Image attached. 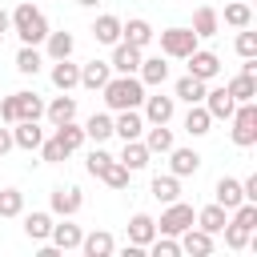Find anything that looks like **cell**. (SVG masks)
I'll return each mask as SVG.
<instances>
[{
	"mask_svg": "<svg viewBox=\"0 0 257 257\" xmlns=\"http://www.w3.org/2000/svg\"><path fill=\"white\" fill-rule=\"evenodd\" d=\"M76 4H84V8H96V4H100V0H76Z\"/></svg>",
	"mask_w": 257,
	"mask_h": 257,
	"instance_id": "816d5d0a",
	"label": "cell"
},
{
	"mask_svg": "<svg viewBox=\"0 0 257 257\" xmlns=\"http://www.w3.org/2000/svg\"><path fill=\"white\" fill-rule=\"evenodd\" d=\"M72 48H76L72 32H52V28H48V36H44V52H48L52 60H64V56H72Z\"/></svg>",
	"mask_w": 257,
	"mask_h": 257,
	"instance_id": "83f0119b",
	"label": "cell"
},
{
	"mask_svg": "<svg viewBox=\"0 0 257 257\" xmlns=\"http://www.w3.org/2000/svg\"><path fill=\"white\" fill-rule=\"evenodd\" d=\"M52 84H56L60 92H72V88L80 84V64H72V56L52 60Z\"/></svg>",
	"mask_w": 257,
	"mask_h": 257,
	"instance_id": "44dd1931",
	"label": "cell"
},
{
	"mask_svg": "<svg viewBox=\"0 0 257 257\" xmlns=\"http://www.w3.org/2000/svg\"><path fill=\"white\" fill-rule=\"evenodd\" d=\"M237 52H241V60H245V56H257V32L241 28V32H237Z\"/></svg>",
	"mask_w": 257,
	"mask_h": 257,
	"instance_id": "bcb514c9",
	"label": "cell"
},
{
	"mask_svg": "<svg viewBox=\"0 0 257 257\" xmlns=\"http://www.w3.org/2000/svg\"><path fill=\"white\" fill-rule=\"evenodd\" d=\"M197 169H201V153L197 149H177V145L169 149V173L173 177H193Z\"/></svg>",
	"mask_w": 257,
	"mask_h": 257,
	"instance_id": "4fadbf2b",
	"label": "cell"
},
{
	"mask_svg": "<svg viewBox=\"0 0 257 257\" xmlns=\"http://www.w3.org/2000/svg\"><path fill=\"white\" fill-rule=\"evenodd\" d=\"M128 177H133V173H128V169H124L116 157H112V161L104 165V173H100V181H104L108 189H128Z\"/></svg>",
	"mask_w": 257,
	"mask_h": 257,
	"instance_id": "ab89813d",
	"label": "cell"
},
{
	"mask_svg": "<svg viewBox=\"0 0 257 257\" xmlns=\"http://www.w3.org/2000/svg\"><path fill=\"white\" fill-rule=\"evenodd\" d=\"M225 92H229L237 104H245V100H257V76H245V72H237V76L225 84Z\"/></svg>",
	"mask_w": 257,
	"mask_h": 257,
	"instance_id": "f1b7e54d",
	"label": "cell"
},
{
	"mask_svg": "<svg viewBox=\"0 0 257 257\" xmlns=\"http://www.w3.org/2000/svg\"><path fill=\"white\" fill-rule=\"evenodd\" d=\"M141 104H145V124H169V120H173V112H177V100H173V96H165V92L145 96Z\"/></svg>",
	"mask_w": 257,
	"mask_h": 257,
	"instance_id": "ba28073f",
	"label": "cell"
},
{
	"mask_svg": "<svg viewBox=\"0 0 257 257\" xmlns=\"http://www.w3.org/2000/svg\"><path fill=\"white\" fill-rule=\"evenodd\" d=\"M209 124H213L209 108H205V104H189V112H185V133H189V137H205Z\"/></svg>",
	"mask_w": 257,
	"mask_h": 257,
	"instance_id": "e575fe53",
	"label": "cell"
},
{
	"mask_svg": "<svg viewBox=\"0 0 257 257\" xmlns=\"http://www.w3.org/2000/svg\"><path fill=\"white\" fill-rule=\"evenodd\" d=\"M233 145L237 149H253L257 145V100H245L233 108Z\"/></svg>",
	"mask_w": 257,
	"mask_h": 257,
	"instance_id": "3957f363",
	"label": "cell"
},
{
	"mask_svg": "<svg viewBox=\"0 0 257 257\" xmlns=\"http://www.w3.org/2000/svg\"><path fill=\"white\" fill-rule=\"evenodd\" d=\"M225 24H229V28H249V24H253L249 0H229V4H225Z\"/></svg>",
	"mask_w": 257,
	"mask_h": 257,
	"instance_id": "f35d334b",
	"label": "cell"
},
{
	"mask_svg": "<svg viewBox=\"0 0 257 257\" xmlns=\"http://www.w3.org/2000/svg\"><path fill=\"white\" fill-rule=\"evenodd\" d=\"M241 193H245V201H257V173H249L241 181Z\"/></svg>",
	"mask_w": 257,
	"mask_h": 257,
	"instance_id": "c3c4849f",
	"label": "cell"
},
{
	"mask_svg": "<svg viewBox=\"0 0 257 257\" xmlns=\"http://www.w3.org/2000/svg\"><path fill=\"white\" fill-rule=\"evenodd\" d=\"M153 197H157L161 205H173V201H181V177H173V173H165V177H153Z\"/></svg>",
	"mask_w": 257,
	"mask_h": 257,
	"instance_id": "1f68e13d",
	"label": "cell"
},
{
	"mask_svg": "<svg viewBox=\"0 0 257 257\" xmlns=\"http://www.w3.org/2000/svg\"><path fill=\"white\" fill-rule=\"evenodd\" d=\"M40 157H44L48 165H56V161H64L68 153H64V145H60L56 137H48V141H40Z\"/></svg>",
	"mask_w": 257,
	"mask_h": 257,
	"instance_id": "ee69618b",
	"label": "cell"
},
{
	"mask_svg": "<svg viewBox=\"0 0 257 257\" xmlns=\"http://www.w3.org/2000/svg\"><path fill=\"white\" fill-rule=\"evenodd\" d=\"M0 120H4V124H16V92L0 100Z\"/></svg>",
	"mask_w": 257,
	"mask_h": 257,
	"instance_id": "7dc6e473",
	"label": "cell"
},
{
	"mask_svg": "<svg viewBox=\"0 0 257 257\" xmlns=\"http://www.w3.org/2000/svg\"><path fill=\"white\" fill-rule=\"evenodd\" d=\"M108 137H112V116H108V112H92V116L84 120V141H96V145H100V141H108Z\"/></svg>",
	"mask_w": 257,
	"mask_h": 257,
	"instance_id": "d590c367",
	"label": "cell"
},
{
	"mask_svg": "<svg viewBox=\"0 0 257 257\" xmlns=\"http://www.w3.org/2000/svg\"><path fill=\"white\" fill-rule=\"evenodd\" d=\"M141 141H145L149 153H169V149H173V133H169L165 124H145Z\"/></svg>",
	"mask_w": 257,
	"mask_h": 257,
	"instance_id": "4dcf8cb0",
	"label": "cell"
},
{
	"mask_svg": "<svg viewBox=\"0 0 257 257\" xmlns=\"http://www.w3.org/2000/svg\"><path fill=\"white\" fill-rule=\"evenodd\" d=\"M44 116L52 120V124H64V120H76V96H56L52 104H44Z\"/></svg>",
	"mask_w": 257,
	"mask_h": 257,
	"instance_id": "f546056e",
	"label": "cell"
},
{
	"mask_svg": "<svg viewBox=\"0 0 257 257\" xmlns=\"http://www.w3.org/2000/svg\"><path fill=\"white\" fill-rule=\"evenodd\" d=\"M80 237H84V229H80V225H72L68 217H64L60 225L52 221V233H48V241H52L60 253H68V249H80Z\"/></svg>",
	"mask_w": 257,
	"mask_h": 257,
	"instance_id": "5bb4252c",
	"label": "cell"
},
{
	"mask_svg": "<svg viewBox=\"0 0 257 257\" xmlns=\"http://www.w3.org/2000/svg\"><path fill=\"white\" fill-rule=\"evenodd\" d=\"M100 92H104V104H108L112 112H120V108H141V100H145V84H141V76H133V72H112Z\"/></svg>",
	"mask_w": 257,
	"mask_h": 257,
	"instance_id": "6da1fadb",
	"label": "cell"
},
{
	"mask_svg": "<svg viewBox=\"0 0 257 257\" xmlns=\"http://www.w3.org/2000/svg\"><path fill=\"white\" fill-rule=\"evenodd\" d=\"M108 64H112V72H137V68H141V48L128 44V40H116Z\"/></svg>",
	"mask_w": 257,
	"mask_h": 257,
	"instance_id": "2e32d148",
	"label": "cell"
},
{
	"mask_svg": "<svg viewBox=\"0 0 257 257\" xmlns=\"http://www.w3.org/2000/svg\"><path fill=\"white\" fill-rule=\"evenodd\" d=\"M193 205H185V201H173V205H165V213H161V221H157V233H165V237H181L189 225H193Z\"/></svg>",
	"mask_w": 257,
	"mask_h": 257,
	"instance_id": "277c9868",
	"label": "cell"
},
{
	"mask_svg": "<svg viewBox=\"0 0 257 257\" xmlns=\"http://www.w3.org/2000/svg\"><path fill=\"white\" fill-rule=\"evenodd\" d=\"M221 233H225V245H229V249H245V245H249V233H253V229H241V225L225 221V229H221Z\"/></svg>",
	"mask_w": 257,
	"mask_h": 257,
	"instance_id": "7bdbcfd3",
	"label": "cell"
},
{
	"mask_svg": "<svg viewBox=\"0 0 257 257\" xmlns=\"http://www.w3.org/2000/svg\"><path fill=\"white\" fill-rule=\"evenodd\" d=\"M137 72H141V84H145V88H149V84L157 88V84L169 80V64H165V56H141V68H137Z\"/></svg>",
	"mask_w": 257,
	"mask_h": 257,
	"instance_id": "7402d4cb",
	"label": "cell"
},
{
	"mask_svg": "<svg viewBox=\"0 0 257 257\" xmlns=\"http://www.w3.org/2000/svg\"><path fill=\"white\" fill-rule=\"evenodd\" d=\"M108 76H112V64H108V60H88V64H80V88H88V92H100V88L108 84Z\"/></svg>",
	"mask_w": 257,
	"mask_h": 257,
	"instance_id": "8fae6325",
	"label": "cell"
},
{
	"mask_svg": "<svg viewBox=\"0 0 257 257\" xmlns=\"http://www.w3.org/2000/svg\"><path fill=\"white\" fill-rule=\"evenodd\" d=\"M173 100H185V104H201L205 100V80H197V76H181L177 84H173Z\"/></svg>",
	"mask_w": 257,
	"mask_h": 257,
	"instance_id": "484cf974",
	"label": "cell"
},
{
	"mask_svg": "<svg viewBox=\"0 0 257 257\" xmlns=\"http://www.w3.org/2000/svg\"><path fill=\"white\" fill-rule=\"evenodd\" d=\"M108 161H112V153H104V149H100V145H96V149H92V153H88V161H84V169H88V173H92V177H100V173H104V165H108Z\"/></svg>",
	"mask_w": 257,
	"mask_h": 257,
	"instance_id": "f6af8a7d",
	"label": "cell"
},
{
	"mask_svg": "<svg viewBox=\"0 0 257 257\" xmlns=\"http://www.w3.org/2000/svg\"><path fill=\"white\" fill-rule=\"evenodd\" d=\"M145 133V116L137 112V108H120L116 116H112V137H120V141H137Z\"/></svg>",
	"mask_w": 257,
	"mask_h": 257,
	"instance_id": "9c48e42d",
	"label": "cell"
},
{
	"mask_svg": "<svg viewBox=\"0 0 257 257\" xmlns=\"http://www.w3.org/2000/svg\"><path fill=\"white\" fill-rule=\"evenodd\" d=\"M189 28L197 32V40H209V36H217V28H221V12L209 8V4H201V8L193 12V24H189Z\"/></svg>",
	"mask_w": 257,
	"mask_h": 257,
	"instance_id": "d6986e66",
	"label": "cell"
},
{
	"mask_svg": "<svg viewBox=\"0 0 257 257\" xmlns=\"http://www.w3.org/2000/svg\"><path fill=\"white\" fill-rule=\"evenodd\" d=\"M149 157H153V153H149V149H145V141L137 137V141H124V149H120V157H116V161H120L128 173H141V169L149 165Z\"/></svg>",
	"mask_w": 257,
	"mask_h": 257,
	"instance_id": "603a6c76",
	"label": "cell"
},
{
	"mask_svg": "<svg viewBox=\"0 0 257 257\" xmlns=\"http://www.w3.org/2000/svg\"><path fill=\"white\" fill-rule=\"evenodd\" d=\"M153 237H157V221H153L149 213H133V221H128V241L141 245V249H149Z\"/></svg>",
	"mask_w": 257,
	"mask_h": 257,
	"instance_id": "cb8c5ba5",
	"label": "cell"
},
{
	"mask_svg": "<svg viewBox=\"0 0 257 257\" xmlns=\"http://www.w3.org/2000/svg\"><path fill=\"white\" fill-rule=\"evenodd\" d=\"M92 40L96 44H116L120 40V16H112V12H104V16H96V24H92Z\"/></svg>",
	"mask_w": 257,
	"mask_h": 257,
	"instance_id": "d4e9b609",
	"label": "cell"
},
{
	"mask_svg": "<svg viewBox=\"0 0 257 257\" xmlns=\"http://www.w3.org/2000/svg\"><path fill=\"white\" fill-rule=\"evenodd\" d=\"M181 253H193V257H209V253H213V233H205V229L189 225V229L181 233Z\"/></svg>",
	"mask_w": 257,
	"mask_h": 257,
	"instance_id": "ac0fdd59",
	"label": "cell"
},
{
	"mask_svg": "<svg viewBox=\"0 0 257 257\" xmlns=\"http://www.w3.org/2000/svg\"><path fill=\"white\" fill-rule=\"evenodd\" d=\"M153 24L149 20H141V16H133V20H120V40H128V44H137V48H145V44H153Z\"/></svg>",
	"mask_w": 257,
	"mask_h": 257,
	"instance_id": "ffe728a7",
	"label": "cell"
},
{
	"mask_svg": "<svg viewBox=\"0 0 257 257\" xmlns=\"http://www.w3.org/2000/svg\"><path fill=\"white\" fill-rule=\"evenodd\" d=\"M80 253H84V257H112V253H116V241H112V233L92 229V233L80 237Z\"/></svg>",
	"mask_w": 257,
	"mask_h": 257,
	"instance_id": "9a60e30c",
	"label": "cell"
},
{
	"mask_svg": "<svg viewBox=\"0 0 257 257\" xmlns=\"http://www.w3.org/2000/svg\"><path fill=\"white\" fill-rule=\"evenodd\" d=\"M12 149H16V145H12V128H0V157L12 153Z\"/></svg>",
	"mask_w": 257,
	"mask_h": 257,
	"instance_id": "681fc988",
	"label": "cell"
},
{
	"mask_svg": "<svg viewBox=\"0 0 257 257\" xmlns=\"http://www.w3.org/2000/svg\"><path fill=\"white\" fill-rule=\"evenodd\" d=\"M44 68V56H40V48L36 44H20V52H16V72H24V76H36Z\"/></svg>",
	"mask_w": 257,
	"mask_h": 257,
	"instance_id": "d6a6232c",
	"label": "cell"
},
{
	"mask_svg": "<svg viewBox=\"0 0 257 257\" xmlns=\"http://www.w3.org/2000/svg\"><path fill=\"white\" fill-rule=\"evenodd\" d=\"M213 197H217V205H225L229 213L245 201V193H241V181H237V177H221V181H217V189H213Z\"/></svg>",
	"mask_w": 257,
	"mask_h": 257,
	"instance_id": "4316f807",
	"label": "cell"
},
{
	"mask_svg": "<svg viewBox=\"0 0 257 257\" xmlns=\"http://www.w3.org/2000/svg\"><path fill=\"white\" fill-rule=\"evenodd\" d=\"M8 32H12V12H4V8H0V40H4Z\"/></svg>",
	"mask_w": 257,
	"mask_h": 257,
	"instance_id": "f907efd6",
	"label": "cell"
},
{
	"mask_svg": "<svg viewBox=\"0 0 257 257\" xmlns=\"http://www.w3.org/2000/svg\"><path fill=\"white\" fill-rule=\"evenodd\" d=\"M12 32L20 36V44H44L48 20H44V12H40L36 4H16V12H12Z\"/></svg>",
	"mask_w": 257,
	"mask_h": 257,
	"instance_id": "7a4b0ae2",
	"label": "cell"
},
{
	"mask_svg": "<svg viewBox=\"0 0 257 257\" xmlns=\"http://www.w3.org/2000/svg\"><path fill=\"white\" fill-rule=\"evenodd\" d=\"M225 221H229V209H225V205H217V201H213V205H205V209H197V217H193V225H197V229H205V233H213V237L225 229Z\"/></svg>",
	"mask_w": 257,
	"mask_h": 257,
	"instance_id": "e0dca14e",
	"label": "cell"
},
{
	"mask_svg": "<svg viewBox=\"0 0 257 257\" xmlns=\"http://www.w3.org/2000/svg\"><path fill=\"white\" fill-rule=\"evenodd\" d=\"M24 233H28V241H48L52 213H24Z\"/></svg>",
	"mask_w": 257,
	"mask_h": 257,
	"instance_id": "74e56055",
	"label": "cell"
},
{
	"mask_svg": "<svg viewBox=\"0 0 257 257\" xmlns=\"http://www.w3.org/2000/svg\"><path fill=\"white\" fill-rule=\"evenodd\" d=\"M149 249H153V257H177V253H181V241H177V237L157 233V237L149 241Z\"/></svg>",
	"mask_w": 257,
	"mask_h": 257,
	"instance_id": "b9f144b4",
	"label": "cell"
},
{
	"mask_svg": "<svg viewBox=\"0 0 257 257\" xmlns=\"http://www.w3.org/2000/svg\"><path fill=\"white\" fill-rule=\"evenodd\" d=\"M24 213V193L20 189H0V217H20Z\"/></svg>",
	"mask_w": 257,
	"mask_h": 257,
	"instance_id": "60d3db41",
	"label": "cell"
},
{
	"mask_svg": "<svg viewBox=\"0 0 257 257\" xmlns=\"http://www.w3.org/2000/svg\"><path fill=\"white\" fill-rule=\"evenodd\" d=\"M44 116V100L36 92H16V120H40Z\"/></svg>",
	"mask_w": 257,
	"mask_h": 257,
	"instance_id": "836d02e7",
	"label": "cell"
},
{
	"mask_svg": "<svg viewBox=\"0 0 257 257\" xmlns=\"http://www.w3.org/2000/svg\"><path fill=\"white\" fill-rule=\"evenodd\" d=\"M201 104L209 108V116H213V120H229V116H233V108H237V100L225 92V84H221V88H205V100H201Z\"/></svg>",
	"mask_w": 257,
	"mask_h": 257,
	"instance_id": "7c38bea8",
	"label": "cell"
},
{
	"mask_svg": "<svg viewBox=\"0 0 257 257\" xmlns=\"http://www.w3.org/2000/svg\"><path fill=\"white\" fill-rule=\"evenodd\" d=\"M40 141H44L40 120H16V124H12V145H16V149L36 153V149H40Z\"/></svg>",
	"mask_w": 257,
	"mask_h": 257,
	"instance_id": "30bf717a",
	"label": "cell"
},
{
	"mask_svg": "<svg viewBox=\"0 0 257 257\" xmlns=\"http://www.w3.org/2000/svg\"><path fill=\"white\" fill-rule=\"evenodd\" d=\"M60 145H64V153H76L80 145H84V124H76V120H64V124H56V133H52Z\"/></svg>",
	"mask_w": 257,
	"mask_h": 257,
	"instance_id": "8d00e7d4",
	"label": "cell"
},
{
	"mask_svg": "<svg viewBox=\"0 0 257 257\" xmlns=\"http://www.w3.org/2000/svg\"><path fill=\"white\" fill-rule=\"evenodd\" d=\"M185 60H189V76H197V80H205V84L221 72V56L209 52V48H193Z\"/></svg>",
	"mask_w": 257,
	"mask_h": 257,
	"instance_id": "52a82bcc",
	"label": "cell"
},
{
	"mask_svg": "<svg viewBox=\"0 0 257 257\" xmlns=\"http://www.w3.org/2000/svg\"><path fill=\"white\" fill-rule=\"evenodd\" d=\"M48 205H52V213H56V217H76V213H80V205H84V197H80V189H76V185H56V189L48 193Z\"/></svg>",
	"mask_w": 257,
	"mask_h": 257,
	"instance_id": "8992f818",
	"label": "cell"
},
{
	"mask_svg": "<svg viewBox=\"0 0 257 257\" xmlns=\"http://www.w3.org/2000/svg\"><path fill=\"white\" fill-rule=\"evenodd\" d=\"M193 48H197V32H193V28H165V32H161V56L185 60Z\"/></svg>",
	"mask_w": 257,
	"mask_h": 257,
	"instance_id": "5b68a950",
	"label": "cell"
}]
</instances>
